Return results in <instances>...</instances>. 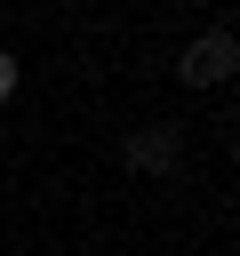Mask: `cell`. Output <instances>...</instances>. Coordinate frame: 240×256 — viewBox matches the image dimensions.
Listing matches in <instances>:
<instances>
[{
    "mask_svg": "<svg viewBox=\"0 0 240 256\" xmlns=\"http://www.w3.org/2000/svg\"><path fill=\"white\" fill-rule=\"evenodd\" d=\"M232 64H240V40H232V32H200V40L176 56V80H184V88H216Z\"/></svg>",
    "mask_w": 240,
    "mask_h": 256,
    "instance_id": "obj_1",
    "label": "cell"
},
{
    "mask_svg": "<svg viewBox=\"0 0 240 256\" xmlns=\"http://www.w3.org/2000/svg\"><path fill=\"white\" fill-rule=\"evenodd\" d=\"M120 160H128L136 176H176V128H128Z\"/></svg>",
    "mask_w": 240,
    "mask_h": 256,
    "instance_id": "obj_2",
    "label": "cell"
},
{
    "mask_svg": "<svg viewBox=\"0 0 240 256\" xmlns=\"http://www.w3.org/2000/svg\"><path fill=\"white\" fill-rule=\"evenodd\" d=\"M8 88H16V56H0V104H8Z\"/></svg>",
    "mask_w": 240,
    "mask_h": 256,
    "instance_id": "obj_3",
    "label": "cell"
}]
</instances>
